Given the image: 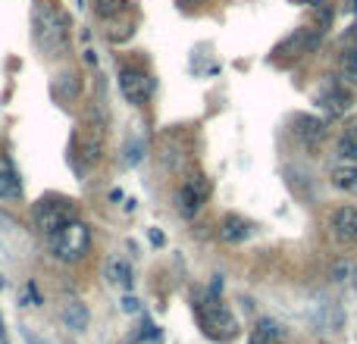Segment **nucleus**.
<instances>
[{
    "label": "nucleus",
    "instance_id": "nucleus-7",
    "mask_svg": "<svg viewBox=\"0 0 357 344\" xmlns=\"http://www.w3.org/2000/svg\"><path fill=\"white\" fill-rule=\"evenodd\" d=\"M329 232L342 244H357V207H335L329 216Z\"/></svg>",
    "mask_w": 357,
    "mask_h": 344
},
{
    "label": "nucleus",
    "instance_id": "nucleus-1",
    "mask_svg": "<svg viewBox=\"0 0 357 344\" xmlns=\"http://www.w3.org/2000/svg\"><path fill=\"white\" fill-rule=\"evenodd\" d=\"M31 35H35L41 56H47V60H56V56L66 54V44H69L66 19L50 3H44V0L35 3V10H31Z\"/></svg>",
    "mask_w": 357,
    "mask_h": 344
},
{
    "label": "nucleus",
    "instance_id": "nucleus-27",
    "mask_svg": "<svg viewBox=\"0 0 357 344\" xmlns=\"http://www.w3.org/2000/svg\"><path fill=\"white\" fill-rule=\"evenodd\" d=\"M0 335H3V322H0Z\"/></svg>",
    "mask_w": 357,
    "mask_h": 344
},
{
    "label": "nucleus",
    "instance_id": "nucleus-26",
    "mask_svg": "<svg viewBox=\"0 0 357 344\" xmlns=\"http://www.w3.org/2000/svg\"><path fill=\"white\" fill-rule=\"evenodd\" d=\"M0 344H10V341H6V335H0Z\"/></svg>",
    "mask_w": 357,
    "mask_h": 344
},
{
    "label": "nucleus",
    "instance_id": "nucleus-18",
    "mask_svg": "<svg viewBox=\"0 0 357 344\" xmlns=\"http://www.w3.org/2000/svg\"><path fill=\"white\" fill-rule=\"evenodd\" d=\"M335 157L342 163H357V138L354 135H342L335 144Z\"/></svg>",
    "mask_w": 357,
    "mask_h": 344
},
{
    "label": "nucleus",
    "instance_id": "nucleus-6",
    "mask_svg": "<svg viewBox=\"0 0 357 344\" xmlns=\"http://www.w3.org/2000/svg\"><path fill=\"white\" fill-rule=\"evenodd\" d=\"M207 182L204 178H188V182L182 185V188L176 191V207L178 213L185 216V219H191V216L197 213V210L204 207V201H207Z\"/></svg>",
    "mask_w": 357,
    "mask_h": 344
},
{
    "label": "nucleus",
    "instance_id": "nucleus-14",
    "mask_svg": "<svg viewBox=\"0 0 357 344\" xmlns=\"http://www.w3.org/2000/svg\"><path fill=\"white\" fill-rule=\"evenodd\" d=\"M282 338H285L282 326L273 322V320H260L257 326H254V332H251V344H279Z\"/></svg>",
    "mask_w": 357,
    "mask_h": 344
},
{
    "label": "nucleus",
    "instance_id": "nucleus-9",
    "mask_svg": "<svg viewBox=\"0 0 357 344\" xmlns=\"http://www.w3.org/2000/svg\"><path fill=\"white\" fill-rule=\"evenodd\" d=\"M317 104H320L326 113H333V116H342V113H345L348 107H351V94H348L342 85L329 81V85L323 88L320 94H317Z\"/></svg>",
    "mask_w": 357,
    "mask_h": 344
},
{
    "label": "nucleus",
    "instance_id": "nucleus-21",
    "mask_svg": "<svg viewBox=\"0 0 357 344\" xmlns=\"http://www.w3.org/2000/svg\"><path fill=\"white\" fill-rule=\"evenodd\" d=\"M138 338H142V341H157V338H160V329H157V326H154V322H151V320H144V326H142V335H138Z\"/></svg>",
    "mask_w": 357,
    "mask_h": 344
},
{
    "label": "nucleus",
    "instance_id": "nucleus-13",
    "mask_svg": "<svg viewBox=\"0 0 357 344\" xmlns=\"http://www.w3.org/2000/svg\"><path fill=\"white\" fill-rule=\"evenodd\" d=\"M295 135L304 141H320L326 135V123L317 116H295Z\"/></svg>",
    "mask_w": 357,
    "mask_h": 344
},
{
    "label": "nucleus",
    "instance_id": "nucleus-16",
    "mask_svg": "<svg viewBox=\"0 0 357 344\" xmlns=\"http://www.w3.org/2000/svg\"><path fill=\"white\" fill-rule=\"evenodd\" d=\"M107 279H110L113 285H123V288H132V266L126 263L123 257H110L107 260Z\"/></svg>",
    "mask_w": 357,
    "mask_h": 344
},
{
    "label": "nucleus",
    "instance_id": "nucleus-8",
    "mask_svg": "<svg viewBox=\"0 0 357 344\" xmlns=\"http://www.w3.org/2000/svg\"><path fill=\"white\" fill-rule=\"evenodd\" d=\"M323 38V29H298L289 41L279 44L276 54H285V56H301V54H310V50L320 44Z\"/></svg>",
    "mask_w": 357,
    "mask_h": 344
},
{
    "label": "nucleus",
    "instance_id": "nucleus-19",
    "mask_svg": "<svg viewBox=\"0 0 357 344\" xmlns=\"http://www.w3.org/2000/svg\"><path fill=\"white\" fill-rule=\"evenodd\" d=\"M126 6V0H94V13H98L100 19H113L119 16Z\"/></svg>",
    "mask_w": 357,
    "mask_h": 344
},
{
    "label": "nucleus",
    "instance_id": "nucleus-25",
    "mask_svg": "<svg viewBox=\"0 0 357 344\" xmlns=\"http://www.w3.org/2000/svg\"><path fill=\"white\" fill-rule=\"evenodd\" d=\"M301 3H307V6H323L326 0H301Z\"/></svg>",
    "mask_w": 357,
    "mask_h": 344
},
{
    "label": "nucleus",
    "instance_id": "nucleus-3",
    "mask_svg": "<svg viewBox=\"0 0 357 344\" xmlns=\"http://www.w3.org/2000/svg\"><path fill=\"white\" fill-rule=\"evenodd\" d=\"M47 247L60 263H79V260H85L88 247H91V232L82 219H69L54 235H47Z\"/></svg>",
    "mask_w": 357,
    "mask_h": 344
},
{
    "label": "nucleus",
    "instance_id": "nucleus-4",
    "mask_svg": "<svg viewBox=\"0 0 357 344\" xmlns=\"http://www.w3.org/2000/svg\"><path fill=\"white\" fill-rule=\"evenodd\" d=\"M69 219H79V203L73 201V197H60V194H47L41 197V201L31 207V222H35V228L47 238V235H54L56 228L63 226V222Z\"/></svg>",
    "mask_w": 357,
    "mask_h": 344
},
{
    "label": "nucleus",
    "instance_id": "nucleus-23",
    "mask_svg": "<svg viewBox=\"0 0 357 344\" xmlns=\"http://www.w3.org/2000/svg\"><path fill=\"white\" fill-rule=\"evenodd\" d=\"M210 295H216V297L222 295V276H213V282H210Z\"/></svg>",
    "mask_w": 357,
    "mask_h": 344
},
{
    "label": "nucleus",
    "instance_id": "nucleus-17",
    "mask_svg": "<svg viewBox=\"0 0 357 344\" xmlns=\"http://www.w3.org/2000/svg\"><path fill=\"white\" fill-rule=\"evenodd\" d=\"M342 79H345L348 85H357V47L342 50Z\"/></svg>",
    "mask_w": 357,
    "mask_h": 344
},
{
    "label": "nucleus",
    "instance_id": "nucleus-15",
    "mask_svg": "<svg viewBox=\"0 0 357 344\" xmlns=\"http://www.w3.org/2000/svg\"><path fill=\"white\" fill-rule=\"evenodd\" d=\"M333 185L339 191L357 194V163H339V166L333 169Z\"/></svg>",
    "mask_w": 357,
    "mask_h": 344
},
{
    "label": "nucleus",
    "instance_id": "nucleus-22",
    "mask_svg": "<svg viewBox=\"0 0 357 344\" xmlns=\"http://www.w3.org/2000/svg\"><path fill=\"white\" fill-rule=\"evenodd\" d=\"M348 276H351V263H342L339 260V263L333 266V279L335 282H348Z\"/></svg>",
    "mask_w": 357,
    "mask_h": 344
},
{
    "label": "nucleus",
    "instance_id": "nucleus-20",
    "mask_svg": "<svg viewBox=\"0 0 357 344\" xmlns=\"http://www.w3.org/2000/svg\"><path fill=\"white\" fill-rule=\"evenodd\" d=\"M142 157H144V141L142 138H135V141H129L126 144V166H135V163H142Z\"/></svg>",
    "mask_w": 357,
    "mask_h": 344
},
{
    "label": "nucleus",
    "instance_id": "nucleus-10",
    "mask_svg": "<svg viewBox=\"0 0 357 344\" xmlns=\"http://www.w3.org/2000/svg\"><path fill=\"white\" fill-rule=\"evenodd\" d=\"M19 194H22L19 172L13 169V163L6 157H0V201H16Z\"/></svg>",
    "mask_w": 357,
    "mask_h": 344
},
{
    "label": "nucleus",
    "instance_id": "nucleus-5",
    "mask_svg": "<svg viewBox=\"0 0 357 344\" xmlns=\"http://www.w3.org/2000/svg\"><path fill=\"white\" fill-rule=\"evenodd\" d=\"M154 91V79H151L144 69L138 66H119V94H123L129 104L142 107L144 100Z\"/></svg>",
    "mask_w": 357,
    "mask_h": 344
},
{
    "label": "nucleus",
    "instance_id": "nucleus-2",
    "mask_svg": "<svg viewBox=\"0 0 357 344\" xmlns=\"http://www.w3.org/2000/svg\"><path fill=\"white\" fill-rule=\"evenodd\" d=\"M195 313H197V322H201V332L207 335L210 341L226 344L238 335V322H235L232 310H229L216 295H210V291L207 295H197Z\"/></svg>",
    "mask_w": 357,
    "mask_h": 344
},
{
    "label": "nucleus",
    "instance_id": "nucleus-11",
    "mask_svg": "<svg viewBox=\"0 0 357 344\" xmlns=\"http://www.w3.org/2000/svg\"><path fill=\"white\" fill-rule=\"evenodd\" d=\"M220 238L229 244H241V241L251 238V222H245L241 216H226L220 222Z\"/></svg>",
    "mask_w": 357,
    "mask_h": 344
},
{
    "label": "nucleus",
    "instance_id": "nucleus-12",
    "mask_svg": "<svg viewBox=\"0 0 357 344\" xmlns=\"http://www.w3.org/2000/svg\"><path fill=\"white\" fill-rule=\"evenodd\" d=\"M88 307L82 301H66L63 304V322H66V329H73V332H85L88 329Z\"/></svg>",
    "mask_w": 357,
    "mask_h": 344
},
{
    "label": "nucleus",
    "instance_id": "nucleus-24",
    "mask_svg": "<svg viewBox=\"0 0 357 344\" xmlns=\"http://www.w3.org/2000/svg\"><path fill=\"white\" fill-rule=\"evenodd\" d=\"M123 310H126V313H135V310H138V301H135V297H126V301H123Z\"/></svg>",
    "mask_w": 357,
    "mask_h": 344
}]
</instances>
